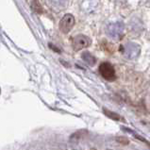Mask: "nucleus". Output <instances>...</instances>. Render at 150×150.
I'll return each mask as SVG.
<instances>
[{
  "label": "nucleus",
  "mask_w": 150,
  "mask_h": 150,
  "mask_svg": "<svg viewBox=\"0 0 150 150\" xmlns=\"http://www.w3.org/2000/svg\"><path fill=\"white\" fill-rule=\"evenodd\" d=\"M124 31H125V25L123 22H116L109 25L107 28V34L112 40L118 41L122 38Z\"/></svg>",
  "instance_id": "f257e3e1"
},
{
  "label": "nucleus",
  "mask_w": 150,
  "mask_h": 150,
  "mask_svg": "<svg viewBox=\"0 0 150 150\" xmlns=\"http://www.w3.org/2000/svg\"><path fill=\"white\" fill-rule=\"evenodd\" d=\"M141 52V47L136 42H129L124 45L123 54L127 59H135L138 58Z\"/></svg>",
  "instance_id": "f03ea898"
},
{
  "label": "nucleus",
  "mask_w": 150,
  "mask_h": 150,
  "mask_svg": "<svg viewBox=\"0 0 150 150\" xmlns=\"http://www.w3.org/2000/svg\"><path fill=\"white\" fill-rule=\"evenodd\" d=\"M100 75L108 81H113L116 79V73L114 67L110 62H103L99 66Z\"/></svg>",
  "instance_id": "7ed1b4c3"
},
{
  "label": "nucleus",
  "mask_w": 150,
  "mask_h": 150,
  "mask_svg": "<svg viewBox=\"0 0 150 150\" xmlns=\"http://www.w3.org/2000/svg\"><path fill=\"white\" fill-rule=\"evenodd\" d=\"M91 42H92V41L89 37L80 34V35L76 36L74 39H73L72 45H73V48H74L75 51H79L83 48L88 47V46L91 45Z\"/></svg>",
  "instance_id": "20e7f679"
},
{
  "label": "nucleus",
  "mask_w": 150,
  "mask_h": 150,
  "mask_svg": "<svg viewBox=\"0 0 150 150\" xmlns=\"http://www.w3.org/2000/svg\"><path fill=\"white\" fill-rule=\"evenodd\" d=\"M75 25V17L72 14H65L64 15L61 22H59V30H61L62 33L66 34L68 32L71 31V29L73 28Z\"/></svg>",
  "instance_id": "39448f33"
},
{
  "label": "nucleus",
  "mask_w": 150,
  "mask_h": 150,
  "mask_svg": "<svg viewBox=\"0 0 150 150\" xmlns=\"http://www.w3.org/2000/svg\"><path fill=\"white\" fill-rule=\"evenodd\" d=\"M81 57H82L83 61L85 62L88 63L89 65H91V66H93L96 64V59L93 57V56L91 53H89V52H84Z\"/></svg>",
  "instance_id": "423d86ee"
},
{
  "label": "nucleus",
  "mask_w": 150,
  "mask_h": 150,
  "mask_svg": "<svg viewBox=\"0 0 150 150\" xmlns=\"http://www.w3.org/2000/svg\"><path fill=\"white\" fill-rule=\"evenodd\" d=\"M103 111H104V113L107 115V116L110 117V119H112V120H115V121H119V120L122 119L119 114H117L116 112H113V111H111V110H109L107 109H103Z\"/></svg>",
  "instance_id": "0eeeda50"
},
{
  "label": "nucleus",
  "mask_w": 150,
  "mask_h": 150,
  "mask_svg": "<svg viewBox=\"0 0 150 150\" xmlns=\"http://www.w3.org/2000/svg\"><path fill=\"white\" fill-rule=\"evenodd\" d=\"M33 10L35 11L36 12H38V13H42V8L40 6V4L38 3V1H34L33 2Z\"/></svg>",
  "instance_id": "6e6552de"
},
{
  "label": "nucleus",
  "mask_w": 150,
  "mask_h": 150,
  "mask_svg": "<svg viewBox=\"0 0 150 150\" xmlns=\"http://www.w3.org/2000/svg\"><path fill=\"white\" fill-rule=\"evenodd\" d=\"M107 150H111V149H107Z\"/></svg>",
  "instance_id": "1a4fd4ad"
}]
</instances>
